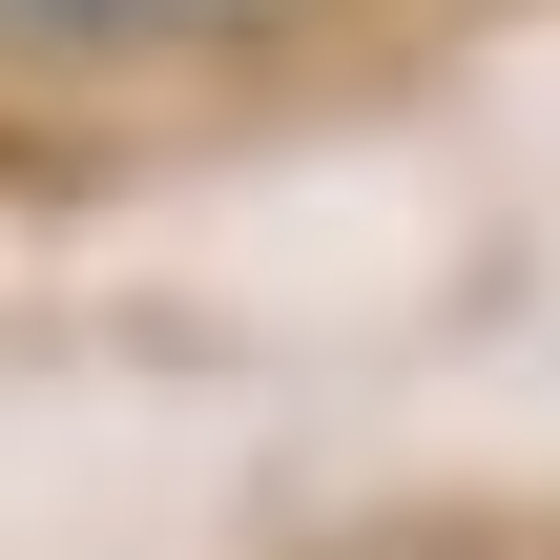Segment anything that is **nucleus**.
<instances>
[{
	"label": "nucleus",
	"mask_w": 560,
	"mask_h": 560,
	"mask_svg": "<svg viewBox=\"0 0 560 560\" xmlns=\"http://www.w3.org/2000/svg\"><path fill=\"white\" fill-rule=\"evenodd\" d=\"M249 0H0V42H208Z\"/></svg>",
	"instance_id": "obj_1"
}]
</instances>
